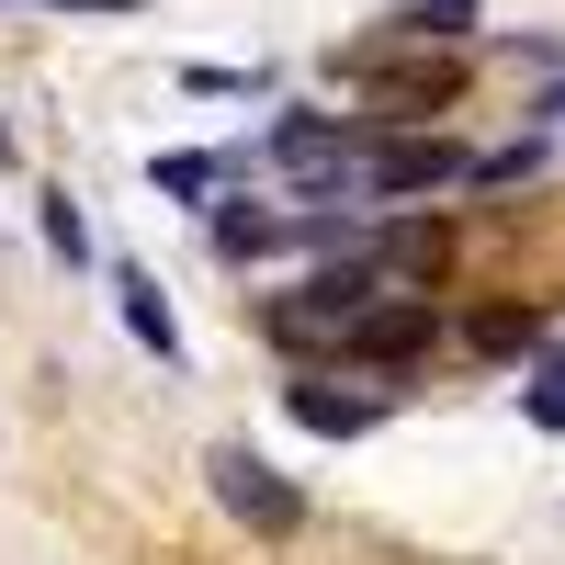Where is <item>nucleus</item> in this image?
I'll return each mask as SVG.
<instances>
[{
  "mask_svg": "<svg viewBox=\"0 0 565 565\" xmlns=\"http://www.w3.org/2000/svg\"><path fill=\"white\" fill-rule=\"evenodd\" d=\"M114 306H125V328H136V351L148 362H181V317H170V295L136 260H114Z\"/></svg>",
  "mask_w": 565,
  "mask_h": 565,
  "instance_id": "obj_6",
  "label": "nucleus"
},
{
  "mask_svg": "<svg viewBox=\"0 0 565 565\" xmlns=\"http://www.w3.org/2000/svg\"><path fill=\"white\" fill-rule=\"evenodd\" d=\"M282 407H295V430H317V441H362V430H385V418H396L385 385H340V373H295Z\"/></svg>",
  "mask_w": 565,
  "mask_h": 565,
  "instance_id": "obj_3",
  "label": "nucleus"
},
{
  "mask_svg": "<svg viewBox=\"0 0 565 565\" xmlns=\"http://www.w3.org/2000/svg\"><path fill=\"white\" fill-rule=\"evenodd\" d=\"M543 170H554L543 136H509V148H487V159H476V193H509V181H543Z\"/></svg>",
  "mask_w": 565,
  "mask_h": 565,
  "instance_id": "obj_9",
  "label": "nucleus"
},
{
  "mask_svg": "<svg viewBox=\"0 0 565 565\" xmlns=\"http://www.w3.org/2000/svg\"><path fill=\"white\" fill-rule=\"evenodd\" d=\"M463 340H476V351H532V340H543V306H487Z\"/></svg>",
  "mask_w": 565,
  "mask_h": 565,
  "instance_id": "obj_10",
  "label": "nucleus"
},
{
  "mask_svg": "<svg viewBox=\"0 0 565 565\" xmlns=\"http://www.w3.org/2000/svg\"><path fill=\"white\" fill-rule=\"evenodd\" d=\"M204 487H215V509H226L249 543H295V532H306V487L271 476L249 441H215V452H204Z\"/></svg>",
  "mask_w": 565,
  "mask_h": 565,
  "instance_id": "obj_1",
  "label": "nucleus"
},
{
  "mask_svg": "<svg viewBox=\"0 0 565 565\" xmlns=\"http://www.w3.org/2000/svg\"><path fill=\"white\" fill-rule=\"evenodd\" d=\"M34 12H114V23H125L136 0H34Z\"/></svg>",
  "mask_w": 565,
  "mask_h": 565,
  "instance_id": "obj_13",
  "label": "nucleus"
},
{
  "mask_svg": "<svg viewBox=\"0 0 565 565\" xmlns=\"http://www.w3.org/2000/svg\"><path fill=\"white\" fill-rule=\"evenodd\" d=\"M148 181H159L170 204H215V181H226V159H204V148H159V159H148Z\"/></svg>",
  "mask_w": 565,
  "mask_h": 565,
  "instance_id": "obj_8",
  "label": "nucleus"
},
{
  "mask_svg": "<svg viewBox=\"0 0 565 565\" xmlns=\"http://www.w3.org/2000/svg\"><path fill=\"white\" fill-rule=\"evenodd\" d=\"M476 34V0H396L385 12V45H463Z\"/></svg>",
  "mask_w": 565,
  "mask_h": 565,
  "instance_id": "obj_7",
  "label": "nucleus"
},
{
  "mask_svg": "<svg viewBox=\"0 0 565 565\" xmlns=\"http://www.w3.org/2000/svg\"><path fill=\"white\" fill-rule=\"evenodd\" d=\"M430 340H441V306H418V295L396 306V295H385V306H373L351 340H340V362H351V373H407Z\"/></svg>",
  "mask_w": 565,
  "mask_h": 565,
  "instance_id": "obj_4",
  "label": "nucleus"
},
{
  "mask_svg": "<svg viewBox=\"0 0 565 565\" xmlns=\"http://www.w3.org/2000/svg\"><path fill=\"white\" fill-rule=\"evenodd\" d=\"M476 159L452 136H373L362 148V204H407V193H463Z\"/></svg>",
  "mask_w": 565,
  "mask_h": 565,
  "instance_id": "obj_2",
  "label": "nucleus"
},
{
  "mask_svg": "<svg viewBox=\"0 0 565 565\" xmlns=\"http://www.w3.org/2000/svg\"><path fill=\"white\" fill-rule=\"evenodd\" d=\"M295 238H306V215H271V204H215V260H226V271H249V260L295 249Z\"/></svg>",
  "mask_w": 565,
  "mask_h": 565,
  "instance_id": "obj_5",
  "label": "nucleus"
},
{
  "mask_svg": "<svg viewBox=\"0 0 565 565\" xmlns=\"http://www.w3.org/2000/svg\"><path fill=\"white\" fill-rule=\"evenodd\" d=\"M45 249H57L68 271H90V226H79V204H68V193H45Z\"/></svg>",
  "mask_w": 565,
  "mask_h": 565,
  "instance_id": "obj_11",
  "label": "nucleus"
},
{
  "mask_svg": "<svg viewBox=\"0 0 565 565\" xmlns=\"http://www.w3.org/2000/svg\"><path fill=\"white\" fill-rule=\"evenodd\" d=\"M12 159H23V136H12V114H0V170H12Z\"/></svg>",
  "mask_w": 565,
  "mask_h": 565,
  "instance_id": "obj_14",
  "label": "nucleus"
},
{
  "mask_svg": "<svg viewBox=\"0 0 565 565\" xmlns=\"http://www.w3.org/2000/svg\"><path fill=\"white\" fill-rule=\"evenodd\" d=\"M521 418H532V430H565V362H554V373H543V385L521 396Z\"/></svg>",
  "mask_w": 565,
  "mask_h": 565,
  "instance_id": "obj_12",
  "label": "nucleus"
}]
</instances>
